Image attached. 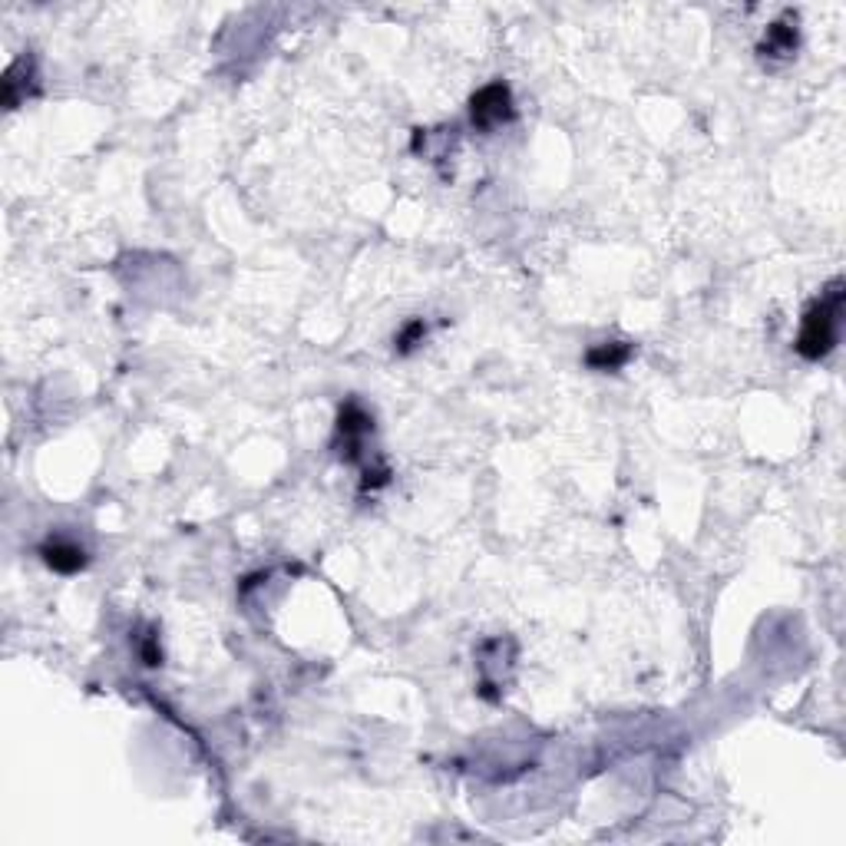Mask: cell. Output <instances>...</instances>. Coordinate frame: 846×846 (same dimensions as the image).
Returning a JSON list of instances; mask_svg holds the SVG:
<instances>
[{"instance_id": "obj_1", "label": "cell", "mask_w": 846, "mask_h": 846, "mask_svg": "<svg viewBox=\"0 0 846 846\" xmlns=\"http://www.w3.org/2000/svg\"><path fill=\"white\" fill-rule=\"evenodd\" d=\"M840 314H843V281H833L804 314L797 338L800 357L820 361V357H827L833 351V344L840 338Z\"/></svg>"}, {"instance_id": "obj_2", "label": "cell", "mask_w": 846, "mask_h": 846, "mask_svg": "<svg viewBox=\"0 0 846 846\" xmlns=\"http://www.w3.org/2000/svg\"><path fill=\"white\" fill-rule=\"evenodd\" d=\"M516 116L513 110V93H509V86L503 80H496L490 86H483V90L473 93L470 100V119L476 129H496L509 123V119Z\"/></svg>"}, {"instance_id": "obj_3", "label": "cell", "mask_w": 846, "mask_h": 846, "mask_svg": "<svg viewBox=\"0 0 846 846\" xmlns=\"http://www.w3.org/2000/svg\"><path fill=\"white\" fill-rule=\"evenodd\" d=\"M374 430V420L371 414L361 407V404H344L341 407V414H338V440L344 443V450H341V457L344 460H357L361 457V443L367 433Z\"/></svg>"}, {"instance_id": "obj_4", "label": "cell", "mask_w": 846, "mask_h": 846, "mask_svg": "<svg viewBox=\"0 0 846 846\" xmlns=\"http://www.w3.org/2000/svg\"><path fill=\"white\" fill-rule=\"evenodd\" d=\"M40 556L43 562L53 569V572H63V576H73V572H80L86 566V552L83 546L70 539H50L40 546Z\"/></svg>"}, {"instance_id": "obj_5", "label": "cell", "mask_w": 846, "mask_h": 846, "mask_svg": "<svg viewBox=\"0 0 846 846\" xmlns=\"http://www.w3.org/2000/svg\"><path fill=\"white\" fill-rule=\"evenodd\" d=\"M628 357H632V344L625 341H605V344H595L589 354H585V364L592 367V371H618Z\"/></svg>"}, {"instance_id": "obj_6", "label": "cell", "mask_w": 846, "mask_h": 846, "mask_svg": "<svg viewBox=\"0 0 846 846\" xmlns=\"http://www.w3.org/2000/svg\"><path fill=\"white\" fill-rule=\"evenodd\" d=\"M794 50H797V27H790V24L767 27V37L761 43L764 57H790Z\"/></svg>"}, {"instance_id": "obj_7", "label": "cell", "mask_w": 846, "mask_h": 846, "mask_svg": "<svg viewBox=\"0 0 846 846\" xmlns=\"http://www.w3.org/2000/svg\"><path fill=\"white\" fill-rule=\"evenodd\" d=\"M423 334H427V324H423V321H410L407 328L400 331V338H397V344H400V354L414 351V347H417V341H423Z\"/></svg>"}]
</instances>
